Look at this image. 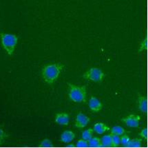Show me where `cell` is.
I'll use <instances>...</instances> for the list:
<instances>
[{"label": "cell", "mask_w": 148, "mask_h": 148, "mask_svg": "<svg viewBox=\"0 0 148 148\" xmlns=\"http://www.w3.org/2000/svg\"><path fill=\"white\" fill-rule=\"evenodd\" d=\"M139 136H140V138H143V139H147V127L143 128V129L141 130V131L140 132Z\"/></svg>", "instance_id": "22"}, {"label": "cell", "mask_w": 148, "mask_h": 148, "mask_svg": "<svg viewBox=\"0 0 148 148\" xmlns=\"http://www.w3.org/2000/svg\"><path fill=\"white\" fill-rule=\"evenodd\" d=\"M70 115L67 112H59L55 115V123L59 125L67 126L70 123Z\"/></svg>", "instance_id": "8"}, {"label": "cell", "mask_w": 148, "mask_h": 148, "mask_svg": "<svg viewBox=\"0 0 148 148\" xmlns=\"http://www.w3.org/2000/svg\"><path fill=\"white\" fill-rule=\"evenodd\" d=\"M88 145H89V147H101V138L97 136L92 137V138L88 140Z\"/></svg>", "instance_id": "13"}, {"label": "cell", "mask_w": 148, "mask_h": 148, "mask_svg": "<svg viewBox=\"0 0 148 148\" xmlns=\"http://www.w3.org/2000/svg\"><path fill=\"white\" fill-rule=\"evenodd\" d=\"M140 116L138 114H131L127 115L123 117L121 119L123 123L125 124L127 127L132 128H138L140 125Z\"/></svg>", "instance_id": "5"}, {"label": "cell", "mask_w": 148, "mask_h": 148, "mask_svg": "<svg viewBox=\"0 0 148 148\" xmlns=\"http://www.w3.org/2000/svg\"><path fill=\"white\" fill-rule=\"evenodd\" d=\"M8 137L9 134L8 132L3 127H0V145L4 143L5 141L8 138Z\"/></svg>", "instance_id": "17"}, {"label": "cell", "mask_w": 148, "mask_h": 148, "mask_svg": "<svg viewBox=\"0 0 148 148\" xmlns=\"http://www.w3.org/2000/svg\"><path fill=\"white\" fill-rule=\"evenodd\" d=\"M0 41L3 50L9 56H12L15 51L16 46L19 41V37L15 34L1 32Z\"/></svg>", "instance_id": "3"}, {"label": "cell", "mask_w": 148, "mask_h": 148, "mask_svg": "<svg viewBox=\"0 0 148 148\" xmlns=\"http://www.w3.org/2000/svg\"><path fill=\"white\" fill-rule=\"evenodd\" d=\"M101 147H110L112 146V136L111 134H107L102 136L101 138Z\"/></svg>", "instance_id": "12"}, {"label": "cell", "mask_w": 148, "mask_h": 148, "mask_svg": "<svg viewBox=\"0 0 148 148\" xmlns=\"http://www.w3.org/2000/svg\"><path fill=\"white\" fill-rule=\"evenodd\" d=\"M76 138V134L73 131L66 130L61 133L60 136V140L64 143H70L73 142Z\"/></svg>", "instance_id": "9"}, {"label": "cell", "mask_w": 148, "mask_h": 148, "mask_svg": "<svg viewBox=\"0 0 148 148\" xmlns=\"http://www.w3.org/2000/svg\"><path fill=\"white\" fill-rule=\"evenodd\" d=\"M75 147H89V145H88V141L84 140V138H81V139L78 140L77 142L75 143Z\"/></svg>", "instance_id": "20"}, {"label": "cell", "mask_w": 148, "mask_h": 148, "mask_svg": "<svg viewBox=\"0 0 148 148\" xmlns=\"http://www.w3.org/2000/svg\"><path fill=\"white\" fill-rule=\"evenodd\" d=\"M40 147H51L53 146L52 141L49 138H44L40 142Z\"/></svg>", "instance_id": "21"}, {"label": "cell", "mask_w": 148, "mask_h": 148, "mask_svg": "<svg viewBox=\"0 0 148 148\" xmlns=\"http://www.w3.org/2000/svg\"><path fill=\"white\" fill-rule=\"evenodd\" d=\"M137 106L139 111L143 114L147 113V98L141 94L138 93L137 98Z\"/></svg>", "instance_id": "10"}, {"label": "cell", "mask_w": 148, "mask_h": 148, "mask_svg": "<svg viewBox=\"0 0 148 148\" xmlns=\"http://www.w3.org/2000/svg\"><path fill=\"white\" fill-rule=\"evenodd\" d=\"M90 122V118L84 113L79 112L77 114L75 121V127L77 129H84Z\"/></svg>", "instance_id": "6"}, {"label": "cell", "mask_w": 148, "mask_h": 148, "mask_svg": "<svg viewBox=\"0 0 148 148\" xmlns=\"http://www.w3.org/2000/svg\"><path fill=\"white\" fill-rule=\"evenodd\" d=\"M93 130L95 132L98 134H103L106 132L110 131V127L108 125H106V123H104L98 122L94 125Z\"/></svg>", "instance_id": "11"}, {"label": "cell", "mask_w": 148, "mask_h": 148, "mask_svg": "<svg viewBox=\"0 0 148 148\" xmlns=\"http://www.w3.org/2000/svg\"><path fill=\"white\" fill-rule=\"evenodd\" d=\"M83 77L90 82H101L106 77V74L101 68L93 67L85 72Z\"/></svg>", "instance_id": "4"}, {"label": "cell", "mask_w": 148, "mask_h": 148, "mask_svg": "<svg viewBox=\"0 0 148 148\" xmlns=\"http://www.w3.org/2000/svg\"><path fill=\"white\" fill-rule=\"evenodd\" d=\"M112 136V146L116 147L121 145V136L116 134H111Z\"/></svg>", "instance_id": "18"}, {"label": "cell", "mask_w": 148, "mask_h": 148, "mask_svg": "<svg viewBox=\"0 0 148 148\" xmlns=\"http://www.w3.org/2000/svg\"><path fill=\"white\" fill-rule=\"evenodd\" d=\"M94 132H95V131H94L93 128H88V129L83 132L82 134V138L88 141L92 137H93Z\"/></svg>", "instance_id": "16"}, {"label": "cell", "mask_w": 148, "mask_h": 148, "mask_svg": "<svg viewBox=\"0 0 148 148\" xmlns=\"http://www.w3.org/2000/svg\"><path fill=\"white\" fill-rule=\"evenodd\" d=\"M110 130L111 134H116L119 135V136H121V135L126 133L125 130L120 125L114 126V127H112L111 130Z\"/></svg>", "instance_id": "14"}, {"label": "cell", "mask_w": 148, "mask_h": 148, "mask_svg": "<svg viewBox=\"0 0 148 148\" xmlns=\"http://www.w3.org/2000/svg\"><path fill=\"white\" fill-rule=\"evenodd\" d=\"M130 139L131 138H130L129 135H127V134L125 133L124 134L121 135V145L124 146V147H127V145L129 144Z\"/></svg>", "instance_id": "19"}, {"label": "cell", "mask_w": 148, "mask_h": 148, "mask_svg": "<svg viewBox=\"0 0 148 148\" xmlns=\"http://www.w3.org/2000/svg\"><path fill=\"white\" fill-rule=\"evenodd\" d=\"M64 68V65L61 63H52L45 66L41 70L43 80L48 85H52L57 82Z\"/></svg>", "instance_id": "1"}, {"label": "cell", "mask_w": 148, "mask_h": 148, "mask_svg": "<svg viewBox=\"0 0 148 148\" xmlns=\"http://www.w3.org/2000/svg\"><path fill=\"white\" fill-rule=\"evenodd\" d=\"M88 107L94 113L99 112L103 108V103L96 97L92 96L88 101Z\"/></svg>", "instance_id": "7"}, {"label": "cell", "mask_w": 148, "mask_h": 148, "mask_svg": "<svg viewBox=\"0 0 148 148\" xmlns=\"http://www.w3.org/2000/svg\"><path fill=\"white\" fill-rule=\"evenodd\" d=\"M143 139L141 138H135L130 139L127 147H140L142 146V143Z\"/></svg>", "instance_id": "15"}, {"label": "cell", "mask_w": 148, "mask_h": 148, "mask_svg": "<svg viewBox=\"0 0 148 148\" xmlns=\"http://www.w3.org/2000/svg\"><path fill=\"white\" fill-rule=\"evenodd\" d=\"M147 48V39H145V40H143L141 44H140V48H139V52L143 51L145 48Z\"/></svg>", "instance_id": "23"}, {"label": "cell", "mask_w": 148, "mask_h": 148, "mask_svg": "<svg viewBox=\"0 0 148 148\" xmlns=\"http://www.w3.org/2000/svg\"><path fill=\"white\" fill-rule=\"evenodd\" d=\"M68 98L74 103H85L87 100V88L86 86L68 84Z\"/></svg>", "instance_id": "2"}]
</instances>
